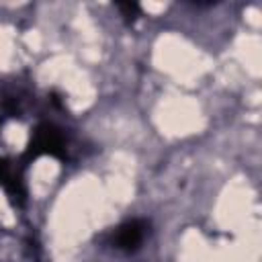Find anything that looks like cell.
<instances>
[{"label":"cell","mask_w":262,"mask_h":262,"mask_svg":"<svg viewBox=\"0 0 262 262\" xmlns=\"http://www.w3.org/2000/svg\"><path fill=\"white\" fill-rule=\"evenodd\" d=\"M33 151L35 154H53V156H59L61 149H63V139L59 135L57 129L49 127V125H43L39 131H37V137H35V143H33Z\"/></svg>","instance_id":"cell-1"},{"label":"cell","mask_w":262,"mask_h":262,"mask_svg":"<svg viewBox=\"0 0 262 262\" xmlns=\"http://www.w3.org/2000/svg\"><path fill=\"white\" fill-rule=\"evenodd\" d=\"M143 233H145V223L143 221H129L125 223L119 233H117V246L121 250H133L141 244L143 239Z\"/></svg>","instance_id":"cell-2"},{"label":"cell","mask_w":262,"mask_h":262,"mask_svg":"<svg viewBox=\"0 0 262 262\" xmlns=\"http://www.w3.org/2000/svg\"><path fill=\"white\" fill-rule=\"evenodd\" d=\"M119 8L125 12V16H133V14L139 10V6H137L135 2H123V4H119Z\"/></svg>","instance_id":"cell-3"}]
</instances>
